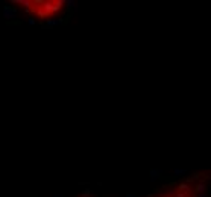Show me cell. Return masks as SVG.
<instances>
[{
	"label": "cell",
	"instance_id": "6da1fadb",
	"mask_svg": "<svg viewBox=\"0 0 211 197\" xmlns=\"http://www.w3.org/2000/svg\"><path fill=\"white\" fill-rule=\"evenodd\" d=\"M3 15H5V18H15L17 17V12H15V9H12V8L5 6L3 8Z\"/></svg>",
	"mask_w": 211,
	"mask_h": 197
},
{
	"label": "cell",
	"instance_id": "7a4b0ae2",
	"mask_svg": "<svg viewBox=\"0 0 211 197\" xmlns=\"http://www.w3.org/2000/svg\"><path fill=\"white\" fill-rule=\"evenodd\" d=\"M150 180H152V182H155V180L158 179V178H160V174H161V170H150Z\"/></svg>",
	"mask_w": 211,
	"mask_h": 197
},
{
	"label": "cell",
	"instance_id": "3957f363",
	"mask_svg": "<svg viewBox=\"0 0 211 197\" xmlns=\"http://www.w3.org/2000/svg\"><path fill=\"white\" fill-rule=\"evenodd\" d=\"M59 20H52V21H47V26H53V24H58Z\"/></svg>",
	"mask_w": 211,
	"mask_h": 197
},
{
	"label": "cell",
	"instance_id": "277c9868",
	"mask_svg": "<svg viewBox=\"0 0 211 197\" xmlns=\"http://www.w3.org/2000/svg\"><path fill=\"white\" fill-rule=\"evenodd\" d=\"M184 173H185V170H179V168L175 170V174H184Z\"/></svg>",
	"mask_w": 211,
	"mask_h": 197
},
{
	"label": "cell",
	"instance_id": "5b68a950",
	"mask_svg": "<svg viewBox=\"0 0 211 197\" xmlns=\"http://www.w3.org/2000/svg\"><path fill=\"white\" fill-rule=\"evenodd\" d=\"M29 24H35V20L34 18H29Z\"/></svg>",
	"mask_w": 211,
	"mask_h": 197
},
{
	"label": "cell",
	"instance_id": "8992f818",
	"mask_svg": "<svg viewBox=\"0 0 211 197\" xmlns=\"http://www.w3.org/2000/svg\"><path fill=\"white\" fill-rule=\"evenodd\" d=\"M126 197H138V196H135V194H128Z\"/></svg>",
	"mask_w": 211,
	"mask_h": 197
}]
</instances>
